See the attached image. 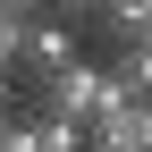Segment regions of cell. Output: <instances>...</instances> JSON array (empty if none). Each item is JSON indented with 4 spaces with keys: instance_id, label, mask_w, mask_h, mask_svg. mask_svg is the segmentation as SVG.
Listing matches in <instances>:
<instances>
[{
    "instance_id": "cell-1",
    "label": "cell",
    "mask_w": 152,
    "mask_h": 152,
    "mask_svg": "<svg viewBox=\"0 0 152 152\" xmlns=\"http://www.w3.org/2000/svg\"><path fill=\"white\" fill-rule=\"evenodd\" d=\"M118 102V76L110 68H85V59H68L59 76H42V85H34V110H59V118H102V110Z\"/></svg>"
},
{
    "instance_id": "cell-2",
    "label": "cell",
    "mask_w": 152,
    "mask_h": 152,
    "mask_svg": "<svg viewBox=\"0 0 152 152\" xmlns=\"http://www.w3.org/2000/svg\"><path fill=\"white\" fill-rule=\"evenodd\" d=\"M85 152H152V102L118 93V102L85 127Z\"/></svg>"
},
{
    "instance_id": "cell-3",
    "label": "cell",
    "mask_w": 152,
    "mask_h": 152,
    "mask_svg": "<svg viewBox=\"0 0 152 152\" xmlns=\"http://www.w3.org/2000/svg\"><path fill=\"white\" fill-rule=\"evenodd\" d=\"M68 59H76V34L59 26V17H34V26H26V51H17V85L34 93L42 76H59Z\"/></svg>"
},
{
    "instance_id": "cell-4",
    "label": "cell",
    "mask_w": 152,
    "mask_h": 152,
    "mask_svg": "<svg viewBox=\"0 0 152 152\" xmlns=\"http://www.w3.org/2000/svg\"><path fill=\"white\" fill-rule=\"evenodd\" d=\"M93 17L110 26V42H152V0H102Z\"/></svg>"
},
{
    "instance_id": "cell-5",
    "label": "cell",
    "mask_w": 152,
    "mask_h": 152,
    "mask_svg": "<svg viewBox=\"0 0 152 152\" xmlns=\"http://www.w3.org/2000/svg\"><path fill=\"white\" fill-rule=\"evenodd\" d=\"M110 76H118V93H135V102H152V42H118V59H110Z\"/></svg>"
},
{
    "instance_id": "cell-6",
    "label": "cell",
    "mask_w": 152,
    "mask_h": 152,
    "mask_svg": "<svg viewBox=\"0 0 152 152\" xmlns=\"http://www.w3.org/2000/svg\"><path fill=\"white\" fill-rule=\"evenodd\" d=\"M26 26H34L26 9H0V68L9 76H17V51H26Z\"/></svg>"
},
{
    "instance_id": "cell-7",
    "label": "cell",
    "mask_w": 152,
    "mask_h": 152,
    "mask_svg": "<svg viewBox=\"0 0 152 152\" xmlns=\"http://www.w3.org/2000/svg\"><path fill=\"white\" fill-rule=\"evenodd\" d=\"M0 152H42V118H0Z\"/></svg>"
},
{
    "instance_id": "cell-8",
    "label": "cell",
    "mask_w": 152,
    "mask_h": 152,
    "mask_svg": "<svg viewBox=\"0 0 152 152\" xmlns=\"http://www.w3.org/2000/svg\"><path fill=\"white\" fill-rule=\"evenodd\" d=\"M51 9H68V17H93V9H102V0H51Z\"/></svg>"
},
{
    "instance_id": "cell-9",
    "label": "cell",
    "mask_w": 152,
    "mask_h": 152,
    "mask_svg": "<svg viewBox=\"0 0 152 152\" xmlns=\"http://www.w3.org/2000/svg\"><path fill=\"white\" fill-rule=\"evenodd\" d=\"M9 93H17V76H9V68H0V118H9Z\"/></svg>"
},
{
    "instance_id": "cell-10",
    "label": "cell",
    "mask_w": 152,
    "mask_h": 152,
    "mask_svg": "<svg viewBox=\"0 0 152 152\" xmlns=\"http://www.w3.org/2000/svg\"><path fill=\"white\" fill-rule=\"evenodd\" d=\"M0 9H26V17H42V9H51V0H0Z\"/></svg>"
}]
</instances>
